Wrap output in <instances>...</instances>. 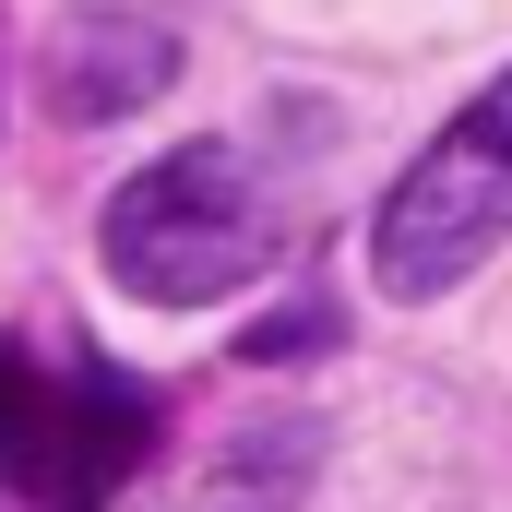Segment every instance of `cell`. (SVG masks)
<instances>
[{
    "label": "cell",
    "mask_w": 512,
    "mask_h": 512,
    "mask_svg": "<svg viewBox=\"0 0 512 512\" xmlns=\"http://www.w3.org/2000/svg\"><path fill=\"white\" fill-rule=\"evenodd\" d=\"M96 251L155 310H215V298H239V286L274 274L286 215H274V191H262V167L239 143H179V155H155L143 179L108 191Z\"/></svg>",
    "instance_id": "1"
},
{
    "label": "cell",
    "mask_w": 512,
    "mask_h": 512,
    "mask_svg": "<svg viewBox=\"0 0 512 512\" xmlns=\"http://www.w3.org/2000/svg\"><path fill=\"white\" fill-rule=\"evenodd\" d=\"M512 239V72L489 96H465V120L441 131L370 215V286L382 298H453L477 262Z\"/></svg>",
    "instance_id": "2"
},
{
    "label": "cell",
    "mask_w": 512,
    "mask_h": 512,
    "mask_svg": "<svg viewBox=\"0 0 512 512\" xmlns=\"http://www.w3.org/2000/svg\"><path fill=\"white\" fill-rule=\"evenodd\" d=\"M155 441V405L108 370H36L24 346H0V477L36 512H108L131 465Z\"/></svg>",
    "instance_id": "3"
},
{
    "label": "cell",
    "mask_w": 512,
    "mask_h": 512,
    "mask_svg": "<svg viewBox=\"0 0 512 512\" xmlns=\"http://www.w3.org/2000/svg\"><path fill=\"white\" fill-rule=\"evenodd\" d=\"M179 84V36L155 24V12H72V24H48V96H60V120H131V108H155Z\"/></svg>",
    "instance_id": "4"
},
{
    "label": "cell",
    "mask_w": 512,
    "mask_h": 512,
    "mask_svg": "<svg viewBox=\"0 0 512 512\" xmlns=\"http://www.w3.org/2000/svg\"><path fill=\"white\" fill-rule=\"evenodd\" d=\"M310 465H322V429L310 417H262V429H227L191 477H167L143 512H298L310 501Z\"/></svg>",
    "instance_id": "5"
},
{
    "label": "cell",
    "mask_w": 512,
    "mask_h": 512,
    "mask_svg": "<svg viewBox=\"0 0 512 512\" xmlns=\"http://www.w3.org/2000/svg\"><path fill=\"white\" fill-rule=\"evenodd\" d=\"M334 346V310H262L251 334H239V358L251 370H286V358H322Z\"/></svg>",
    "instance_id": "6"
}]
</instances>
